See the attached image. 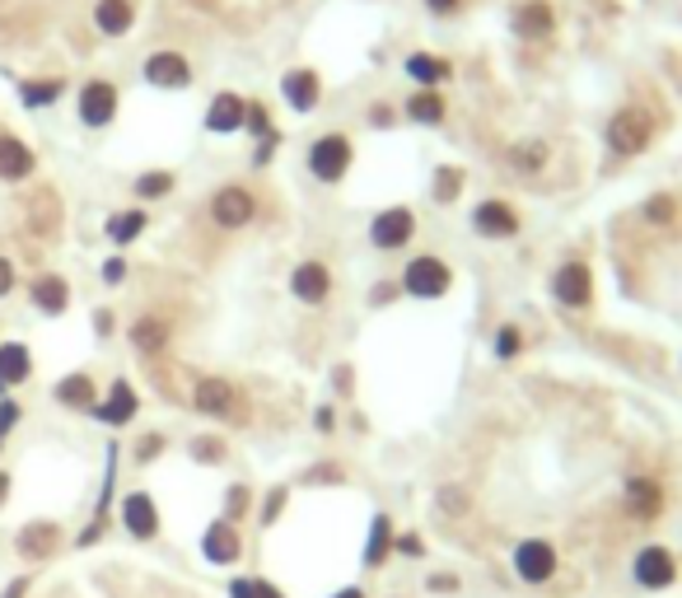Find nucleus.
Wrapping results in <instances>:
<instances>
[{"instance_id":"nucleus-58","label":"nucleus","mask_w":682,"mask_h":598,"mask_svg":"<svg viewBox=\"0 0 682 598\" xmlns=\"http://www.w3.org/2000/svg\"><path fill=\"white\" fill-rule=\"evenodd\" d=\"M5 496H10V477L0 472V506H5Z\"/></svg>"},{"instance_id":"nucleus-48","label":"nucleus","mask_w":682,"mask_h":598,"mask_svg":"<svg viewBox=\"0 0 682 598\" xmlns=\"http://www.w3.org/2000/svg\"><path fill=\"white\" fill-rule=\"evenodd\" d=\"M458 5H463V0H426V10H430V14H454Z\"/></svg>"},{"instance_id":"nucleus-34","label":"nucleus","mask_w":682,"mask_h":598,"mask_svg":"<svg viewBox=\"0 0 682 598\" xmlns=\"http://www.w3.org/2000/svg\"><path fill=\"white\" fill-rule=\"evenodd\" d=\"M168 192H174V173H168V169H150V173L136 178V197H146V201L168 197Z\"/></svg>"},{"instance_id":"nucleus-23","label":"nucleus","mask_w":682,"mask_h":598,"mask_svg":"<svg viewBox=\"0 0 682 598\" xmlns=\"http://www.w3.org/2000/svg\"><path fill=\"white\" fill-rule=\"evenodd\" d=\"M393 519L389 514H375V519H369V543H365V571H379V565L383 561H389V552H393Z\"/></svg>"},{"instance_id":"nucleus-38","label":"nucleus","mask_w":682,"mask_h":598,"mask_svg":"<svg viewBox=\"0 0 682 598\" xmlns=\"http://www.w3.org/2000/svg\"><path fill=\"white\" fill-rule=\"evenodd\" d=\"M286 500H290V491H286V486H271V491H267V500H262V528H271L276 524V519H281V510H286Z\"/></svg>"},{"instance_id":"nucleus-44","label":"nucleus","mask_w":682,"mask_h":598,"mask_svg":"<svg viewBox=\"0 0 682 598\" xmlns=\"http://www.w3.org/2000/svg\"><path fill=\"white\" fill-rule=\"evenodd\" d=\"M229 598H257V580H235V585H229Z\"/></svg>"},{"instance_id":"nucleus-10","label":"nucleus","mask_w":682,"mask_h":598,"mask_svg":"<svg viewBox=\"0 0 682 598\" xmlns=\"http://www.w3.org/2000/svg\"><path fill=\"white\" fill-rule=\"evenodd\" d=\"M201 557H206L211 565H235L243 557L239 524H229V519H215V524H206V533H201Z\"/></svg>"},{"instance_id":"nucleus-46","label":"nucleus","mask_w":682,"mask_h":598,"mask_svg":"<svg viewBox=\"0 0 682 598\" xmlns=\"http://www.w3.org/2000/svg\"><path fill=\"white\" fill-rule=\"evenodd\" d=\"M14 290V266L5 262V258H0V299H5Z\"/></svg>"},{"instance_id":"nucleus-7","label":"nucleus","mask_w":682,"mask_h":598,"mask_svg":"<svg viewBox=\"0 0 682 598\" xmlns=\"http://www.w3.org/2000/svg\"><path fill=\"white\" fill-rule=\"evenodd\" d=\"M416 234V215L407 207H389L375 215V225H369V244L379 248V253H397V248H407Z\"/></svg>"},{"instance_id":"nucleus-6","label":"nucleus","mask_w":682,"mask_h":598,"mask_svg":"<svg viewBox=\"0 0 682 598\" xmlns=\"http://www.w3.org/2000/svg\"><path fill=\"white\" fill-rule=\"evenodd\" d=\"M253 215H257V197L239 183H229L211 197V220L220 229H243V225H253Z\"/></svg>"},{"instance_id":"nucleus-49","label":"nucleus","mask_w":682,"mask_h":598,"mask_svg":"<svg viewBox=\"0 0 682 598\" xmlns=\"http://www.w3.org/2000/svg\"><path fill=\"white\" fill-rule=\"evenodd\" d=\"M430 589H435V594H454L458 580H454V575H435V580H430Z\"/></svg>"},{"instance_id":"nucleus-57","label":"nucleus","mask_w":682,"mask_h":598,"mask_svg":"<svg viewBox=\"0 0 682 598\" xmlns=\"http://www.w3.org/2000/svg\"><path fill=\"white\" fill-rule=\"evenodd\" d=\"M24 589H28V580H14V585L5 589V598H24Z\"/></svg>"},{"instance_id":"nucleus-54","label":"nucleus","mask_w":682,"mask_h":598,"mask_svg":"<svg viewBox=\"0 0 682 598\" xmlns=\"http://www.w3.org/2000/svg\"><path fill=\"white\" fill-rule=\"evenodd\" d=\"M257 598H286V594L276 585H267V580H257Z\"/></svg>"},{"instance_id":"nucleus-15","label":"nucleus","mask_w":682,"mask_h":598,"mask_svg":"<svg viewBox=\"0 0 682 598\" xmlns=\"http://www.w3.org/2000/svg\"><path fill=\"white\" fill-rule=\"evenodd\" d=\"M122 524H127L131 538L150 543L154 533H160V510H154V496L146 491H131L127 500H122Z\"/></svg>"},{"instance_id":"nucleus-43","label":"nucleus","mask_w":682,"mask_h":598,"mask_svg":"<svg viewBox=\"0 0 682 598\" xmlns=\"http://www.w3.org/2000/svg\"><path fill=\"white\" fill-rule=\"evenodd\" d=\"M122 276H127V262H122V258H108V262H103V281H108V286H117Z\"/></svg>"},{"instance_id":"nucleus-41","label":"nucleus","mask_w":682,"mask_h":598,"mask_svg":"<svg viewBox=\"0 0 682 598\" xmlns=\"http://www.w3.org/2000/svg\"><path fill=\"white\" fill-rule=\"evenodd\" d=\"M519 346H523L519 327H501V333H495V356H501V360H515Z\"/></svg>"},{"instance_id":"nucleus-4","label":"nucleus","mask_w":682,"mask_h":598,"mask_svg":"<svg viewBox=\"0 0 682 598\" xmlns=\"http://www.w3.org/2000/svg\"><path fill=\"white\" fill-rule=\"evenodd\" d=\"M631 575H635V585H641V589L659 594V589H673V585H678V561H673L669 547L649 543V547H641V552H635Z\"/></svg>"},{"instance_id":"nucleus-28","label":"nucleus","mask_w":682,"mask_h":598,"mask_svg":"<svg viewBox=\"0 0 682 598\" xmlns=\"http://www.w3.org/2000/svg\"><path fill=\"white\" fill-rule=\"evenodd\" d=\"M444 113H449V103H444L440 89H416L412 99H407V117L421 122V127H440Z\"/></svg>"},{"instance_id":"nucleus-29","label":"nucleus","mask_w":682,"mask_h":598,"mask_svg":"<svg viewBox=\"0 0 682 598\" xmlns=\"http://www.w3.org/2000/svg\"><path fill=\"white\" fill-rule=\"evenodd\" d=\"M146 225H150V215H146V211H117V215H108L103 234H108V239H113V244L122 248V244L141 239V234H146Z\"/></svg>"},{"instance_id":"nucleus-2","label":"nucleus","mask_w":682,"mask_h":598,"mask_svg":"<svg viewBox=\"0 0 682 598\" xmlns=\"http://www.w3.org/2000/svg\"><path fill=\"white\" fill-rule=\"evenodd\" d=\"M454 290V272H449V262H440L435 253H421L407 262V272H402V295L412 299H444Z\"/></svg>"},{"instance_id":"nucleus-32","label":"nucleus","mask_w":682,"mask_h":598,"mask_svg":"<svg viewBox=\"0 0 682 598\" xmlns=\"http://www.w3.org/2000/svg\"><path fill=\"white\" fill-rule=\"evenodd\" d=\"M61 94H66V85H61V80H24V85H20L24 108H52Z\"/></svg>"},{"instance_id":"nucleus-22","label":"nucleus","mask_w":682,"mask_h":598,"mask_svg":"<svg viewBox=\"0 0 682 598\" xmlns=\"http://www.w3.org/2000/svg\"><path fill=\"white\" fill-rule=\"evenodd\" d=\"M52 398L61 407H75V412H94V402H99V388L89 374H66L56 388H52Z\"/></svg>"},{"instance_id":"nucleus-39","label":"nucleus","mask_w":682,"mask_h":598,"mask_svg":"<svg viewBox=\"0 0 682 598\" xmlns=\"http://www.w3.org/2000/svg\"><path fill=\"white\" fill-rule=\"evenodd\" d=\"M192 459L197 463H220L225 459V445L215 435H201V439H192Z\"/></svg>"},{"instance_id":"nucleus-26","label":"nucleus","mask_w":682,"mask_h":598,"mask_svg":"<svg viewBox=\"0 0 682 598\" xmlns=\"http://www.w3.org/2000/svg\"><path fill=\"white\" fill-rule=\"evenodd\" d=\"M407 75L421 89H435V85H444L449 75H454V66H449L444 57H435V52H412L407 57Z\"/></svg>"},{"instance_id":"nucleus-21","label":"nucleus","mask_w":682,"mask_h":598,"mask_svg":"<svg viewBox=\"0 0 682 598\" xmlns=\"http://www.w3.org/2000/svg\"><path fill=\"white\" fill-rule=\"evenodd\" d=\"M34 150L24 146L20 136H0V178L5 183H24L28 173H34Z\"/></svg>"},{"instance_id":"nucleus-19","label":"nucleus","mask_w":682,"mask_h":598,"mask_svg":"<svg viewBox=\"0 0 682 598\" xmlns=\"http://www.w3.org/2000/svg\"><path fill=\"white\" fill-rule=\"evenodd\" d=\"M136 388L127 384V379H117L113 388H108V398L103 402H94V416L103 421V426H127V421L136 416Z\"/></svg>"},{"instance_id":"nucleus-33","label":"nucleus","mask_w":682,"mask_h":598,"mask_svg":"<svg viewBox=\"0 0 682 598\" xmlns=\"http://www.w3.org/2000/svg\"><path fill=\"white\" fill-rule=\"evenodd\" d=\"M509 160H515L519 173H538L547 164V140H519V146L509 150Z\"/></svg>"},{"instance_id":"nucleus-53","label":"nucleus","mask_w":682,"mask_h":598,"mask_svg":"<svg viewBox=\"0 0 682 598\" xmlns=\"http://www.w3.org/2000/svg\"><path fill=\"white\" fill-rule=\"evenodd\" d=\"M369 122H375V127H389L393 113H389V108H375V113H369Z\"/></svg>"},{"instance_id":"nucleus-27","label":"nucleus","mask_w":682,"mask_h":598,"mask_svg":"<svg viewBox=\"0 0 682 598\" xmlns=\"http://www.w3.org/2000/svg\"><path fill=\"white\" fill-rule=\"evenodd\" d=\"M28 299H34V309L52 313V319L71 309V290H66V281H61V276H38L34 290H28Z\"/></svg>"},{"instance_id":"nucleus-14","label":"nucleus","mask_w":682,"mask_h":598,"mask_svg":"<svg viewBox=\"0 0 682 598\" xmlns=\"http://www.w3.org/2000/svg\"><path fill=\"white\" fill-rule=\"evenodd\" d=\"M472 229L482 234V239H509V234H519V215L509 201H482V207L472 211Z\"/></svg>"},{"instance_id":"nucleus-47","label":"nucleus","mask_w":682,"mask_h":598,"mask_svg":"<svg viewBox=\"0 0 682 598\" xmlns=\"http://www.w3.org/2000/svg\"><path fill=\"white\" fill-rule=\"evenodd\" d=\"M160 449H164V439H160V435H146V445H141V463H150Z\"/></svg>"},{"instance_id":"nucleus-13","label":"nucleus","mask_w":682,"mask_h":598,"mask_svg":"<svg viewBox=\"0 0 682 598\" xmlns=\"http://www.w3.org/2000/svg\"><path fill=\"white\" fill-rule=\"evenodd\" d=\"M113 117H117V85L89 80L80 89V122H85V127H108Z\"/></svg>"},{"instance_id":"nucleus-18","label":"nucleus","mask_w":682,"mask_h":598,"mask_svg":"<svg viewBox=\"0 0 682 598\" xmlns=\"http://www.w3.org/2000/svg\"><path fill=\"white\" fill-rule=\"evenodd\" d=\"M509 28H515L519 38L538 42V38H552V28H556V14H552V5H547V0H523V5L515 10V20H509Z\"/></svg>"},{"instance_id":"nucleus-50","label":"nucleus","mask_w":682,"mask_h":598,"mask_svg":"<svg viewBox=\"0 0 682 598\" xmlns=\"http://www.w3.org/2000/svg\"><path fill=\"white\" fill-rule=\"evenodd\" d=\"M444 510H468V496H458V491H444Z\"/></svg>"},{"instance_id":"nucleus-16","label":"nucleus","mask_w":682,"mask_h":598,"mask_svg":"<svg viewBox=\"0 0 682 598\" xmlns=\"http://www.w3.org/2000/svg\"><path fill=\"white\" fill-rule=\"evenodd\" d=\"M281 94H286V103L294 108V113H308V108H318V99H323V80H318V71H314V66L286 71Z\"/></svg>"},{"instance_id":"nucleus-36","label":"nucleus","mask_w":682,"mask_h":598,"mask_svg":"<svg viewBox=\"0 0 682 598\" xmlns=\"http://www.w3.org/2000/svg\"><path fill=\"white\" fill-rule=\"evenodd\" d=\"M678 215V197H669V192H655L645 201V220L649 225H669V220Z\"/></svg>"},{"instance_id":"nucleus-56","label":"nucleus","mask_w":682,"mask_h":598,"mask_svg":"<svg viewBox=\"0 0 682 598\" xmlns=\"http://www.w3.org/2000/svg\"><path fill=\"white\" fill-rule=\"evenodd\" d=\"M332 598H365V589L361 585H346V589H337Z\"/></svg>"},{"instance_id":"nucleus-3","label":"nucleus","mask_w":682,"mask_h":598,"mask_svg":"<svg viewBox=\"0 0 682 598\" xmlns=\"http://www.w3.org/2000/svg\"><path fill=\"white\" fill-rule=\"evenodd\" d=\"M351 160H355V146H351V136H341V132H328L308 146V169H314L318 183H341Z\"/></svg>"},{"instance_id":"nucleus-9","label":"nucleus","mask_w":682,"mask_h":598,"mask_svg":"<svg viewBox=\"0 0 682 598\" xmlns=\"http://www.w3.org/2000/svg\"><path fill=\"white\" fill-rule=\"evenodd\" d=\"M552 295L561 299L566 309H584L589 299H594V272H589V262H561L552 276Z\"/></svg>"},{"instance_id":"nucleus-30","label":"nucleus","mask_w":682,"mask_h":598,"mask_svg":"<svg viewBox=\"0 0 682 598\" xmlns=\"http://www.w3.org/2000/svg\"><path fill=\"white\" fill-rule=\"evenodd\" d=\"M131 346H136V351H146V356L164 351V346H168V323L164 319H136L131 323Z\"/></svg>"},{"instance_id":"nucleus-35","label":"nucleus","mask_w":682,"mask_h":598,"mask_svg":"<svg viewBox=\"0 0 682 598\" xmlns=\"http://www.w3.org/2000/svg\"><path fill=\"white\" fill-rule=\"evenodd\" d=\"M458 192H463V169H435V201L440 207H454L458 201Z\"/></svg>"},{"instance_id":"nucleus-51","label":"nucleus","mask_w":682,"mask_h":598,"mask_svg":"<svg viewBox=\"0 0 682 598\" xmlns=\"http://www.w3.org/2000/svg\"><path fill=\"white\" fill-rule=\"evenodd\" d=\"M94 323H99V337L113 333V313H108V309H99V313H94Z\"/></svg>"},{"instance_id":"nucleus-45","label":"nucleus","mask_w":682,"mask_h":598,"mask_svg":"<svg viewBox=\"0 0 682 598\" xmlns=\"http://www.w3.org/2000/svg\"><path fill=\"white\" fill-rule=\"evenodd\" d=\"M402 286H393V281H379V286H375V295H369V304H383V299H393Z\"/></svg>"},{"instance_id":"nucleus-11","label":"nucleus","mask_w":682,"mask_h":598,"mask_svg":"<svg viewBox=\"0 0 682 598\" xmlns=\"http://www.w3.org/2000/svg\"><path fill=\"white\" fill-rule=\"evenodd\" d=\"M290 295L300 299V304H328V295H332V272H328V262H300L290 272Z\"/></svg>"},{"instance_id":"nucleus-8","label":"nucleus","mask_w":682,"mask_h":598,"mask_svg":"<svg viewBox=\"0 0 682 598\" xmlns=\"http://www.w3.org/2000/svg\"><path fill=\"white\" fill-rule=\"evenodd\" d=\"M515 575L523 585H547L556 575V547L547 538H523L515 547Z\"/></svg>"},{"instance_id":"nucleus-42","label":"nucleus","mask_w":682,"mask_h":598,"mask_svg":"<svg viewBox=\"0 0 682 598\" xmlns=\"http://www.w3.org/2000/svg\"><path fill=\"white\" fill-rule=\"evenodd\" d=\"M393 547H397V552H402V557H412V561H416V557H426V543H421V538H416V533H402V538H397Z\"/></svg>"},{"instance_id":"nucleus-5","label":"nucleus","mask_w":682,"mask_h":598,"mask_svg":"<svg viewBox=\"0 0 682 598\" xmlns=\"http://www.w3.org/2000/svg\"><path fill=\"white\" fill-rule=\"evenodd\" d=\"M192 407L201 416H215V421H235L243 416V398H239V388L220 379V374H211V379H197L192 388Z\"/></svg>"},{"instance_id":"nucleus-55","label":"nucleus","mask_w":682,"mask_h":598,"mask_svg":"<svg viewBox=\"0 0 682 598\" xmlns=\"http://www.w3.org/2000/svg\"><path fill=\"white\" fill-rule=\"evenodd\" d=\"M337 388H341V393L355 388V374H351V370H337Z\"/></svg>"},{"instance_id":"nucleus-37","label":"nucleus","mask_w":682,"mask_h":598,"mask_svg":"<svg viewBox=\"0 0 682 598\" xmlns=\"http://www.w3.org/2000/svg\"><path fill=\"white\" fill-rule=\"evenodd\" d=\"M248 506H253V491H248L243 482H239V486H229V491H225V514H220V519H229V524H239V519L248 514Z\"/></svg>"},{"instance_id":"nucleus-52","label":"nucleus","mask_w":682,"mask_h":598,"mask_svg":"<svg viewBox=\"0 0 682 598\" xmlns=\"http://www.w3.org/2000/svg\"><path fill=\"white\" fill-rule=\"evenodd\" d=\"M308 482H337V468L328 463V468H314V472H308Z\"/></svg>"},{"instance_id":"nucleus-31","label":"nucleus","mask_w":682,"mask_h":598,"mask_svg":"<svg viewBox=\"0 0 682 598\" xmlns=\"http://www.w3.org/2000/svg\"><path fill=\"white\" fill-rule=\"evenodd\" d=\"M56 538H61L56 524H28V528L20 533V552H24V557H48L52 547H56Z\"/></svg>"},{"instance_id":"nucleus-40","label":"nucleus","mask_w":682,"mask_h":598,"mask_svg":"<svg viewBox=\"0 0 682 598\" xmlns=\"http://www.w3.org/2000/svg\"><path fill=\"white\" fill-rule=\"evenodd\" d=\"M243 127H248V132H253L257 140H267V136H276V132H271V117H267V108H262V103H248V117H243Z\"/></svg>"},{"instance_id":"nucleus-17","label":"nucleus","mask_w":682,"mask_h":598,"mask_svg":"<svg viewBox=\"0 0 682 598\" xmlns=\"http://www.w3.org/2000/svg\"><path fill=\"white\" fill-rule=\"evenodd\" d=\"M243 117H248V99H239V94H215L211 108H206V132L215 136H229V132H243Z\"/></svg>"},{"instance_id":"nucleus-25","label":"nucleus","mask_w":682,"mask_h":598,"mask_svg":"<svg viewBox=\"0 0 682 598\" xmlns=\"http://www.w3.org/2000/svg\"><path fill=\"white\" fill-rule=\"evenodd\" d=\"M131 20H136L131 0H99V5H94V24H99V34H108V38L131 34Z\"/></svg>"},{"instance_id":"nucleus-1","label":"nucleus","mask_w":682,"mask_h":598,"mask_svg":"<svg viewBox=\"0 0 682 598\" xmlns=\"http://www.w3.org/2000/svg\"><path fill=\"white\" fill-rule=\"evenodd\" d=\"M608 150L622 154V160H631V154H645L649 140H655V122H649L645 108H617V113L608 117Z\"/></svg>"},{"instance_id":"nucleus-24","label":"nucleus","mask_w":682,"mask_h":598,"mask_svg":"<svg viewBox=\"0 0 682 598\" xmlns=\"http://www.w3.org/2000/svg\"><path fill=\"white\" fill-rule=\"evenodd\" d=\"M34 374V356H28L24 341H5L0 346V388H14Z\"/></svg>"},{"instance_id":"nucleus-20","label":"nucleus","mask_w":682,"mask_h":598,"mask_svg":"<svg viewBox=\"0 0 682 598\" xmlns=\"http://www.w3.org/2000/svg\"><path fill=\"white\" fill-rule=\"evenodd\" d=\"M627 514L631 519H659L664 514V486L655 477H631L627 482Z\"/></svg>"},{"instance_id":"nucleus-12","label":"nucleus","mask_w":682,"mask_h":598,"mask_svg":"<svg viewBox=\"0 0 682 598\" xmlns=\"http://www.w3.org/2000/svg\"><path fill=\"white\" fill-rule=\"evenodd\" d=\"M146 80L154 89H188L192 85V61L182 52H150L146 57Z\"/></svg>"}]
</instances>
